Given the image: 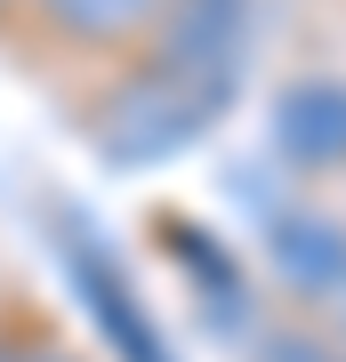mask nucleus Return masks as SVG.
Segmentation results:
<instances>
[{
    "mask_svg": "<svg viewBox=\"0 0 346 362\" xmlns=\"http://www.w3.org/2000/svg\"><path fill=\"white\" fill-rule=\"evenodd\" d=\"M322 362H346V306H330V330H322Z\"/></svg>",
    "mask_w": 346,
    "mask_h": 362,
    "instance_id": "39448f33",
    "label": "nucleus"
},
{
    "mask_svg": "<svg viewBox=\"0 0 346 362\" xmlns=\"http://www.w3.org/2000/svg\"><path fill=\"white\" fill-rule=\"evenodd\" d=\"M0 16H8V0H0Z\"/></svg>",
    "mask_w": 346,
    "mask_h": 362,
    "instance_id": "0eeeda50",
    "label": "nucleus"
},
{
    "mask_svg": "<svg viewBox=\"0 0 346 362\" xmlns=\"http://www.w3.org/2000/svg\"><path fill=\"white\" fill-rule=\"evenodd\" d=\"M266 274L298 306H338L346 298V218L322 202H298L266 226Z\"/></svg>",
    "mask_w": 346,
    "mask_h": 362,
    "instance_id": "20e7f679",
    "label": "nucleus"
},
{
    "mask_svg": "<svg viewBox=\"0 0 346 362\" xmlns=\"http://www.w3.org/2000/svg\"><path fill=\"white\" fill-rule=\"evenodd\" d=\"M202 121H209V105H202V97H185L178 81L154 73L145 57H121L89 137H97L113 161H161V153H178V145L202 129Z\"/></svg>",
    "mask_w": 346,
    "mask_h": 362,
    "instance_id": "f257e3e1",
    "label": "nucleus"
},
{
    "mask_svg": "<svg viewBox=\"0 0 346 362\" xmlns=\"http://www.w3.org/2000/svg\"><path fill=\"white\" fill-rule=\"evenodd\" d=\"M266 137L298 177H346V81L338 73H290L274 89Z\"/></svg>",
    "mask_w": 346,
    "mask_h": 362,
    "instance_id": "7ed1b4c3",
    "label": "nucleus"
},
{
    "mask_svg": "<svg viewBox=\"0 0 346 362\" xmlns=\"http://www.w3.org/2000/svg\"><path fill=\"white\" fill-rule=\"evenodd\" d=\"M169 0H8V16H25L40 49L89 57V65H121L154 40Z\"/></svg>",
    "mask_w": 346,
    "mask_h": 362,
    "instance_id": "f03ea898",
    "label": "nucleus"
},
{
    "mask_svg": "<svg viewBox=\"0 0 346 362\" xmlns=\"http://www.w3.org/2000/svg\"><path fill=\"white\" fill-rule=\"evenodd\" d=\"M8 362H81V354H64V346H25V354H8Z\"/></svg>",
    "mask_w": 346,
    "mask_h": 362,
    "instance_id": "423d86ee",
    "label": "nucleus"
}]
</instances>
